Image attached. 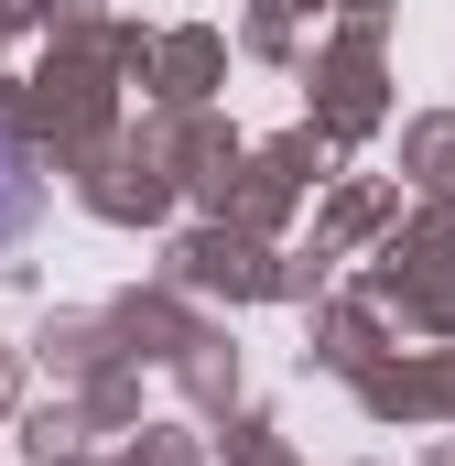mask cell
Returning <instances> with one entry per match:
<instances>
[{
	"mask_svg": "<svg viewBox=\"0 0 455 466\" xmlns=\"http://www.w3.org/2000/svg\"><path fill=\"white\" fill-rule=\"evenodd\" d=\"M22 228V174H11V163H0V238Z\"/></svg>",
	"mask_w": 455,
	"mask_h": 466,
	"instance_id": "1",
	"label": "cell"
}]
</instances>
